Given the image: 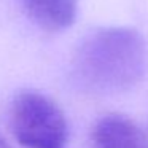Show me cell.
I'll list each match as a JSON object with an SVG mask.
<instances>
[{
    "label": "cell",
    "instance_id": "obj_1",
    "mask_svg": "<svg viewBox=\"0 0 148 148\" xmlns=\"http://www.w3.org/2000/svg\"><path fill=\"white\" fill-rule=\"evenodd\" d=\"M148 65L145 40L129 27H103L81 40L70 62L72 83L88 94H118L143 78Z\"/></svg>",
    "mask_w": 148,
    "mask_h": 148
},
{
    "label": "cell",
    "instance_id": "obj_2",
    "mask_svg": "<svg viewBox=\"0 0 148 148\" xmlns=\"http://www.w3.org/2000/svg\"><path fill=\"white\" fill-rule=\"evenodd\" d=\"M11 132L23 148H69V126L59 105L38 91H21L10 110Z\"/></svg>",
    "mask_w": 148,
    "mask_h": 148
},
{
    "label": "cell",
    "instance_id": "obj_3",
    "mask_svg": "<svg viewBox=\"0 0 148 148\" xmlns=\"http://www.w3.org/2000/svg\"><path fill=\"white\" fill-rule=\"evenodd\" d=\"M92 148H148V140L132 119L110 113L94 124L91 132Z\"/></svg>",
    "mask_w": 148,
    "mask_h": 148
},
{
    "label": "cell",
    "instance_id": "obj_4",
    "mask_svg": "<svg viewBox=\"0 0 148 148\" xmlns=\"http://www.w3.org/2000/svg\"><path fill=\"white\" fill-rule=\"evenodd\" d=\"M21 3L30 19L49 32L70 27L78 11L77 0H21Z\"/></svg>",
    "mask_w": 148,
    "mask_h": 148
},
{
    "label": "cell",
    "instance_id": "obj_5",
    "mask_svg": "<svg viewBox=\"0 0 148 148\" xmlns=\"http://www.w3.org/2000/svg\"><path fill=\"white\" fill-rule=\"evenodd\" d=\"M0 148H10V145L7 143V140H5L2 135H0Z\"/></svg>",
    "mask_w": 148,
    "mask_h": 148
}]
</instances>
